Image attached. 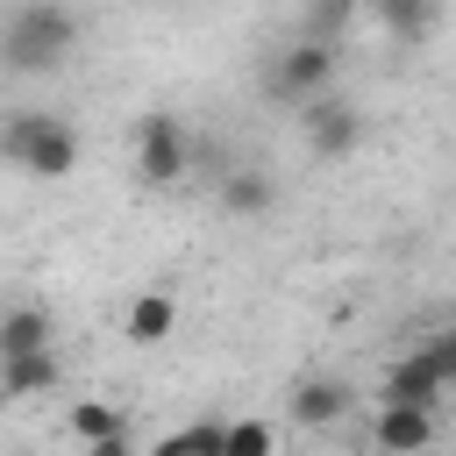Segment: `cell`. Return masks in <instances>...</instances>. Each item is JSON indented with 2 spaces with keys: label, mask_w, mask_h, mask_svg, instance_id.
Segmentation results:
<instances>
[{
  "label": "cell",
  "mask_w": 456,
  "mask_h": 456,
  "mask_svg": "<svg viewBox=\"0 0 456 456\" xmlns=\"http://www.w3.org/2000/svg\"><path fill=\"white\" fill-rule=\"evenodd\" d=\"M78 14L64 7V0H21V7H7V21H0V71H14V78H43V71H64L71 64V50H78Z\"/></svg>",
  "instance_id": "6da1fadb"
},
{
  "label": "cell",
  "mask_w": 456,
  "mask_h": 456,
  "mask_svg": "<svg viewBox=\"0 0 456 456\" xmlns=\"http://www.w3.org/2000/svg\"><path fill=\"white\" fill-rule=\"evenodd\" d=\"M0 157H7L21 178L57 185V178H71V171H78L86 142H78V128H71L64 114H50V107H21V114H7V121H0Z\"/></svg>",
  "instance_id": "7a4b0ae2"
},
{
  "label": "cell",
  "mask_w": 456,
  "mask_h": 456,
  "mask_svg": "<svg viewBox=\"0 0 456 456\" xmlns=\"http://www.w3.org/2000/svg\"><path fill=\"white\" fill-rule=\"evenodd\" d=\"M328 86H335V43H321V36H306L264 64V100H278V107H306Z\"/></svg>",
  "instance_id": "3957f363"
},
{
  "label": "cell",
  "mask_w": 456,
  "mask_h": 456,
  "mask_svg": "<svg viewBox=\"0 0 456 456\" xmlns=\"http://www.w3.org/2000/svg\"><path fill=\"white\" fill-rule=\"evenodd\" d=\"M192 171V135H185V121L178 114H142L135 121V178L150 185V192H164V185H178Z\"/></svg>",
  "instance_id": "277c9868"
},
{
  "label": "cell",
  "mask_w": 456,
  "mask_h": 456,
  "mask_svg": "<svg viewBox=\"0 0 456 456\" xmlns=\"http://www.w3.org/2000/svg\"><path fill=\"white\" fill-rule=\"evenodd\" d=\"M306 150L321 157V164H342V157H356V142H363V114L349 107V100H306Z\"/></svg>",
  "instance_id": "5b68a950"
},
{
  "label": "cell",
  "mask_w": 456,
  "mask_h": 456,
  "mask_svg": "<svg viewBox=\"0 0 456 456\" xmlns=\"http://www.w3.org/2000/svg\"><path fill=\"white\" fill-rule=\"evenodd\" d=\"M449 385H456V378H449V370H442V363L428 356V342H420V349H406V356H399V363L385 370L378 399H406V406H442V399H449Z\"/></svg>",
  "instance_id": "8992f818"
},
{
  "label": "cell",
  "mask_w": 456,
  "mask_h": 456,
  "mask_svg": "<svg viewBox=\"0 0 456 456\" xmlns=\"http://www.w3.org/2000/svg\"><path fill=\"white\" fill-rule=\"evenodd\" d=\"M171 328H178V292L171 285H142L128 299V314H121V342H135V349L171 342Z\"/></svg>",
  "instance_id": "52a82bcc"
},
{
  "label": "cell",
  "mask_w": 456,
  "mask_h": 456,
  "mask_svg": "<svg viewBox=\"0 0 456 456\" xmlns=\"http://www.w3.org/2000/svg\"><path fill=\"white\" fill-rule=\"evenodd\" d=\"M370 442L392 449V456H413L435 442V406H406V399H378V420H370Z\"/></svg>",
  "instance_id": "ba28073f"
},
{
  "label": "cell",
  "mask_w": 456,
  "mask_h": 456,
  "mask_svg": "<svg viewBox=\"0 0 456 456\" xmlns=\"http://www.w3.org/2000/svg\"><path fill=\"white\" fill-rule=\"evenodd\" d=\"M64 435H71L78 449H93V456H121V449H128V420H121L114 399H78L71 420H64Z\"/></svg>",
  "instance_id": "9c48e42d"
},
{
  "label": "cell",
  "mask_w": 456,
  "mask_h": 456,
  "mask_svg": "<svg viewBox=\"0 0 456 456\" xmlns=\"http://www.w3.org/2000/svg\"><path fill=\"white\" fill-rule=\"evenodd\" d=\"M64 385V363H57V342L50 349H14L0 356V399H43Z\"/></svg>",
  "instance_id": "30bf717a"
},
{
  "label": "cell",
  "mask_w": 456,
  "mask_h": 456,
  "mask_svg": "<svg viewBox=\"0 0 456 456\" xmlns=\"http://www.w3.org/2000/svg\"><path fill=\"white\" fill-rule=\"evenodd\" d=\"M349 399H356V392H349L342 378H299V385H292V420H299V428H335V420L349 413Z\"/></svg>",
  "instance_id": "8fae6325"
},
{
  "label": "cell",
  "mask_w": 456,
  "mask_h": 456,
  "mask_svg": "<svg viewBox=\"0 0 456 456\" xmlns=\"http://www.w3.org/2000/svg\"><path fill=\"white\" fill-rule=\"evenodd\" d=\"M214 200H221V214H235V221H264V214L278 207V185H271V171H228Z\"/></svg>",
  "instance_id": "7c38bea8"
},
{
  "label": "cell",
  "mask_w": 456,
  "mask_h": 456,
  "mask_svg": "<svg viewBox=\"0 0 456 456\" xmlns=\"http://www.w3.org/2000/svg\"><path fill=\"white\" fill-rule=\"evenodd\" d=\"M50 342H57L50 306L21 299V306H7V314H0V356H14V349H50Z\"/></svg>",
  "instance_id": "4fadbf2b"
},
{
  "label": "cell",
  "mask_w": 456,
  "mask_h": 456,
  "mask_svg": "<svg viewBox=\"0 0 456 456\" xmlns=\"http://www.w3.org/2000/svg\"><path fill=\"white\" fill-rule=\"evenodd\" d=\"M278 428L271 420H221V456H271Z\"/></svg>",
  "instance_id": "5bb4252c"
},
{
  "label": "cell",
  "mask_w": 456,
  "mask_h": 456,
  "mask_svg": "<svg viewBox=\"0 0 456 456\" xmlns=\"http://www.w3.org/2000/svg\"><path fill=\"white\" fill-rule=\"evenodd\" d=\"M378 14H385V28L399 43H420L435 28V0H378Z\"/></svg>",
  "instance_id": "9a60e30c"
},
{
  "label": "cell",
  "mask_w": 456,
  "mask_h": 456,
  "mask_svg": "<svg viewBox=\"0 0 456 456\" xmlns=\"http://www.w3.org/2000/svg\"><path fill=\"white\" fill-rule=\"evenodd\" d=\"M356 21V0H314V14H306V36H321V43H335L342 28Z\"/></svg>",
  "instance_id": "2e32d148"
},
{
  "label": "cell",
  "mask_w": 456,
  "mask_h": 456,
  "mask_svg": "<svg viewBox=\"0 0 456 456\" xmlns=\"http://www.w3.org/2000/svg\"><path fill=\"white\" fill-rule=\"evenodd\" d=\"M164 449H171V456H185V449H214V456H221V420H200V428H178V435H164Z\"/></svg>",
  "instance_id": "e0dca14e"
}]
</instances>
